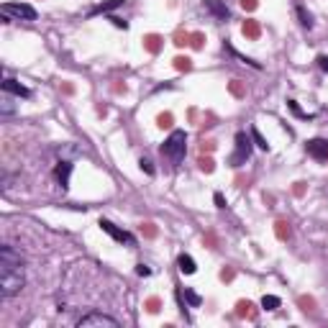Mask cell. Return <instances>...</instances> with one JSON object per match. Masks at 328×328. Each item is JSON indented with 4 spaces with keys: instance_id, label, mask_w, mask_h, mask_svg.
Returning <instances> with one entry per match:
<instances>
[{
    "instance_id": "ba28073f",
    "label": "cell",
    "mask_w": 328,
    "mask_h": 328,
    "mask_svg": "<svg viewBox=\"0 0 328 328\" xmlns=\"http://www.w3.org/2000/svg\"><path fill=\"white\" fill-rule=\"evenodd\" d=\"M305 151L318 162H328V139H310L305 144Z\"/></svg>"
},
{
    "instance_id": "7a4b0ae2",
    "label": "cell",
    "mask_w": 328,
    "mask_h": 328,
    "mask_svg": "<svg viewBox=\"0 0 328 328\" xmlns=\"http://www.w3.org/2000/svg\"><path fill=\"white\" fill-rule=\"evenodd\" d=\"M159 151H162L164 159H169V162L177 167L179 162L185 159V151H187V133H185L182 128H175V131L167 136V141L162 144Z\"/></svg>"
},
{
    "instance_id": "d4e9b609",
    "label": "cell",
    "mask_w": 328,
    "mask_h": 328,
    "mask_svg": "<svg viewBox=\"0 0 328 328\" xmlns=\"http://www.w3.org/2000/svg\"><path fill=\"white\" fill-rule=\"evenodd\" d=\"M175 62H177L179 70H187V67H190V59H182V56H179V59H175Z\"/></svg>"
},
{
    "instance_id": "8992f818",
    "label": "cell",
    "mask_w": 328,
    "mask_h": 328,
    "mask_svg": "<svg viewBox=\"0 0 328 328\" xmlns=\"http://www.w3.org/2000/svg\"><path fill=\"white\" fill-rule=\"evenodd\" d=\"M90 326H110V328H118L121 323L113 318V315H108V313L93 310V313L80 315V318H77V328H90Z\"/></svg>"
},
{
    "instance_id": "484cf974",
    "label": "cell",
    "mask_w": 328,
    "mask_h": 328,
    "mask_svg": "<svg viewBox=\"0 0 328 328\" xmlns=\"http://www.w3.org/2000/svg\"><path fill=\"white\" fill-rule=\"evenodd\" d=\"M169 121H172V116H169V113H167V116H159V126H162V128L169 126Z\"/></svg>"
},
{
    "instance_id": "cb8c5ba5",
    "label": "cell",
    "mask_w": 328,
    "mask_h": 328,
    "mask_svg": "<svg viewBox=\"0 0 328 328\" xmlns=\"http://www.w3.org/2000/svg\"><path fill=\"white\" fill-rule=\"evenodd\" d=\"M200 169L202 172H213V162L210 159H200Z\"/></svg>"
},
{
    "instance_id": "9a60e30c",
    "label": "cell",
    "mask_w": 328,
    "mask_h": 328,
    "mask_svg": "<svg viewBox=\"0 0 328 328\" xmlns=\"http://www.w3.org/2000/svg\"><path fill=\"white\" fill-rule=\"evenodd\" d=\"M279 305H282V300H279L277 295H264V298H262V308H264V310H277Z\"/></svg>"
},
{
    "instance_id": "e0dca14e",
    "label": "cell",
    "mask_w": 328,
    "mask_h": 328,
    "mask_svg": "<svg viewBox=\"0 0 328 328\" xmlns=\"http://www.w3.org/2000/svg\"><path fill=\"white\" fill-rule=\"evenodd\" d=\"M13 110H16V105H13V100L8 98V93H5V98L0 100V113H3V116L8 118V116H13Z\"/></svg>"
},
{
    "instance_id": "7402d4cb",
    "label": "cell",
    "mask_w": 328,
    "mask_h": 328,
    "mask_svg": "<svg viewBox=\"0 0 328 328\" xmlns=\"http://www.w3.org/2000/svg\"><path fill=\"white\" fill-rule=\"evenodd\" d=\"M136 275H139V277H149V275H151V269L146 267V264H136Z\"/></svg>"
},
{
    "instance_id": "9c48e42d",
    "label": "cell",
    "mask_w": 328,
    "mask_h": 328,
    "mask_svg": "<svg viewBox=\"0 0 328 328\" xmlns=\"http://www.w3.org/2000/svg\"><path fill=\"white\" fill-rule=\"evenodd\" d=\"M3 93H8V95H16L18 100H28L31 98V90L26 87V85H21L18 80H13V77H5L3 80Z\"/></svg>"
},
{
    "instance_id": "7c38bea8",
    "label": "cell",
    "mask_w": 328,
    "mask_h": 328,
    "mask_svg": "<svg viewBox=\"0 0 328 328\" xmlns=\"http://www.w3.org/2000/svg\"><path fill=\"white\" fill-rule=\"evenodd\" d=\"M126 0H105V3H100V5H95L93 10H90V16H98V13H110V10H116V8H121Z\"/></svg>"
},
{
    "instance_id": "277c9868",
    "label": "cell",
    "mask_w": 328,
    "mask_h": 328,
    "mask_svg": "<svg viewBox=\"0 0 328 328\" xmlns=\"http://www.w3.org/2000/svg\"><path fill=\"white\" fill-rule=\"evenodd\" d=\"M98 226H100V231H105L113 241L126 244V246H131V249H136V246H139L136 236H133V233H128V231H123V228H118V226L113 223V221H108V218H100V221H98Z\"/></svg>"
},
{
    "instance_id": "30bf717a",
    "label": "cell",
    "mask_w": 328,
    "mask_h": 328,
    "mask_svg": "<svg viewBox=\"0 0 328 328\" xmlns=\"http://www.w3.org/2000/svg\"><path fill=\"white\" fill-rule=\"evenodd\" d=\"M177 267H179L182 275H195L198 272V264H195V259H192L190 254H179L177 256Z\"/></svg>"
},
{
    "instance_id": "4fadbf2b",
    "label": "cell",
    "mask_w": 328,
    "mask_h": 328,
    "mask_svg": "<svg viewBox=\"0 0 328 328\" xmlns=\"http://www.w3.org/2000/svg\"><path fill=\"white\" fill-rule=\"evenodd\" d=\"M295 10H298V18H300V26L310 31V28H313V16L308 13V10H305V5H298Z\"/></svg>"
},
{
    "instance_id": "44dd1931",
    "label": "cell",
    "mask_w": 328,
    "mask_h": 328,
    "mask_svg": "<svg viewBox=\"0 0 328 328\" xmlns=\"http://www.w3.org/2000/svg\"><path fill=\"white\" fill-rule=\"evenodd\" d=\"M315 62H318L321 72H328V56L326 54H318V56H315Z\"/></svg>"
},
{
    "instance_id": "8fae6325",
    "label": "cell",
    "mask_w": 328,
    "mask_h": 328,
    "mask_svg": "<svg viewBox=\"0 0 328 328\" xmlns=\"http://www.w3.org/2000/svg\"><path fill=\"white\" fill-rule=\"evenodd\" d=\"M205 10H210V13L216 18H221V21L228 18V8H226L223 3H218V0H205Z\"/></svg>"
},
{
    "instance_id": "2e32d148",
    "label": "cell",
    "mask_w": 328,
    "mask_h": 328,
    "mask_svg": "<svg viewBox=\"0 0 328 328\" xmlns=\"http://www.w3.org/2000/svg\"><path fill=\"white\" fill-rule=\"evenodd\" d=\"M185 300L190 303V308H200V303H202V298L198 295L195 290H190V287H185Z\"/></svg>"
},
{
    "instance_id": "603a6c76",
    "label": "cell",
    "mask_w": 328,
    "mask_h": 328,
    "mask_svg": "<svg viewBox=\"0 0 328 328\" xmlns=\"http://www.w3.org/2000/svg\"><path fill=\"white\" fill-rule=\"evenodd\" d=\"M213 200H216V208H221V210L226 208V198L221 195V192H216V195H213Z\"/></svg>"
},
{
    "instance_id": "52a82bcc",
    "label": "cell",
    "mask_w": 328,
    "mask_h": 328,
    "mask_svg": "<svg viewBox=\"0 0 328 328\" xmlns=\"http://www.w3.org/2000/svg\"><path fill=\"white\" fill-rule=\"evenodd\" d=\"M72 169H75V164H72L70 159L56 162V167H54V179H56V185H59L64 192L70 190V177H72Z\"/></svg>"
},
{
    "instance_id": "3957f363",
    "label": "cell",
    "mask_w": 328,
    "mask_h": 328,
    "mask_svg": "<svg viewBox=\"0 0 328 328\" xmlns=\"http://www.w3.org/2000/svg\"><path fill=\"white\" fill-rule=\"evenodd\" d=\"M236 146H233V154L228 156V164L231 167H244L249 159H252V139L246 136V131L236 133Z\"/></svg>"
},
{
    "instance_id": "6da1fadb",
    "label": "cell",
    "mask_w": 328,
    "mask_h": 328,
    "mask_svg": "<svg viewBox=\"0 0 328 328\" xmlns=\"http://www.w3.org/2000/svg\"><path fill=\"white\" fill-rule=\"evenodd\" d=\"M26 285V259L10 244L0 246V298H16Z\"/></svg>"
},
{
    "instance_id": "5b68a950",
    "label": "cell",
    "mask_w": 328,
    "mask_h": 328,
    "mask_svg": "<svg viewBox=\"0 0 328 328\" xmlns=\"http://www.w3.org/2000/svg\"><path fill=\"white\" fill-rule=\"evenodd\" d=\"M0 13L13 16V18H18V21H36V18H39L36 8L28 5V3H3V5H0Z\"/></svg>"
},
{
    "instance_id": "ac0fdd59",
    "label": "cell",
    "mask_w": 328,
    "mask_h": 328,
    "mask_svg": "<svg viewBox=\"0 0 328 328\" xmlns=\"http://www.w3.org/2000/svg\"><path fill=\"white\" fill-rule=\"evenodd\" d=\"M287 108H290L292 113H295V116H298V118H303V121H310V118H313V116H310V113H303V110H300V105L295 103V100H287Z\"/></svg>"
},
{
    "instance_id": "4316f807",
    "label": "cell",
    "mask_w": 328,
    "mask_h": 328,
    "mask_svg": "<svg viewBox=\"0 0 328 328\" xmlns=\"http://www.w3.org/2000/svg\"><path fill=\"white\" fill-rule=\"evenodd\" d=\"M246 5H249V8H254V0H244V8H246Z\"/></svg>"
},
{
    "instance_id": "d6986e66",
    "label": "cell",
    "mask_w": 328,
    "mask_h": 328,
    "mask_svg": "<svg viewBox=\"0 0 328 328\" xmlns=\"http://www.w3.org/2000/svg\"><path fill=\"white\" fill-rule=\"evenodd\" d=\"M139 167H141V172H146L149 177H154V164H151L149 156H141V159H139Z\"/></svg>"
},
{
    "instance_id": "ffe728a7",
    "label": "cell",
    "mask_w": 328,
    "mask_h": 328,
    "mask_svg": "<svg viewBox=\"0 0 328 328\" xmlns=\"http://www.w3.org/2000/svg\"><path fill=\"white\" fill-rule=\"evenodd\" d=\"M110 24H113V26H116V28H123V31H126V28H128V21H121L118 16H110Z\"/></svg>"
},
{
    "instance_id": "5bb4252c",
    "label": "cell",
    "mask_w": 328,
    "mask_h": 328,
    "mask_svg": "<svg viewBox=\"0 0 328 328\" xmlns=\"http://www.w3.org/2000/svg\"><path fill=\"white\" fill-rule=\"evenodd\" d=\"M249 133H252V139H254V144L259 146V149H262V151H269V141L262 136V133H259V128H256V126L249 128Z\"/></svg>"
}]
</instances>
